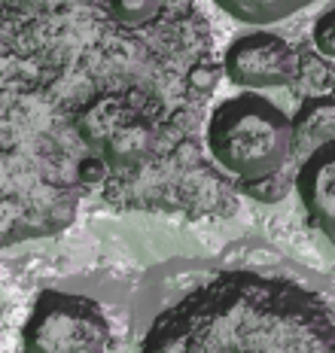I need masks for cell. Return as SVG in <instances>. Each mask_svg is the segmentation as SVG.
Returning a JSON list of instances; mask_svg holds the SVG:
<instances>
[{"instance_id":"cell-1","label":"cell","mask_w":335,"mask_h":353,"mask_svg":"<svg viewBox=\"0 0 335 353\" xmlns=\"http://www.w3.org/2000/svg\"><path fill=\"white\" fill-rule=\"evenodd\" d=\"M220 73L195 0H0V250L68 229L92 192L229 213L199 137Z\"/></svg>"},{"instance_id":"cell-2","label":"cell","mask_w":335,"mask_h":353,"mask_svg":"<svg viewBox=\"0 0 335 353\" xmlns=\"http://www.w3.org/2000/svg\"><path fill=\"white\" fill-rule=\"evenodd\" d=\"M143 350H335V317L293 281L229 271L159 314Z\"/></svg>"},{"instance_id":"cell-3","label":"cell","mask_w":335,"mask_h":353,"mask_svg":"<svg viewBox=\"0 0 335 353\" xmlns=\"http://www.w3.org/2000/svg\"><path fill=\"white\" fill-rule=\"evenodd\" d=\"M205 146L214 165L238 183L281 174L293 161V119L253 92L225 98L205 125Z\"/></svg>"},{"instance_id":"cell-4","label":"cell","mask_w":335,"mask_h":353,"mask_svg":"<svg viewBox=\"0 0 335 353\" xmlns=\"http://www.w3.org/2000/svg\"><path fill=\"white\" fill-rule=\"evenodd\" d=\"M21 344L25 350H110L113 332L92 299L46 290L34 301Z\"/></svg>"},{"instance_id":"cell-5","label":"cell","mask_w":335,"mask_h":353,"mask_svg":"<svg viewBox=\"0 0 335 353\" xmlns=\"http://www.w3.org/2000/svg\"><path fill=\"white\" fill-rule=\"evenodd\" d=\"M302 58L283 37L268 31L241 34L223 55V73L241 88H278L298 79Z\"/></svg>"},{"instance_id":"cell-6","label":"cell","mask_w":335,"mask_h":353,"mask_svg":"<svg viewBox=\"0 0 335 353\" xmlns=\"http://www.w3.org/2000/svg\"><path fill=\"white\" fill-rule=\"evenodd\" d=\"M296 192L308 219L335 244V141L317 146L302 159L296 171Z\"/></svg>"},{"instance_id":"cell-7","label":"cell","mask_w":335,"mask_h":353,"mask_svg":"<svg viewBox=\"0 0 335 353\" xmlns=\"http://www.w3.org/2000/svg\"><path fill=\"white\" fill-rule=\"evenodd\" d=\"M335 141V98L332 94H320L308 98L298 113L293 116V146L296 156H308L317 146Z\"/></svg>"},{"instance_id":"cell-8","label":"cell","mask_w":335,"mask_h":353,"mask_svg":"<svg viewBox=\"0 0 335 353\" xmlns=\"http://www.w3.org/2000/svg\"><path fill=\"white\" fill-rule=\"evenodd\" d=\"M214 3L235 21L262 28V25H274V21L296 16L298 10L317 3V0H214Z\"/></svg>"},{"instance_id":"cell-9","label":"cell","mask_w":335,"mask_h":353,"mask_svg":"<svg viewBox=\"0 0 335 353\" xmlns=\"http://www.w3.org/2000/svg\"><path fill=\"white\" fill-rule=\"evenodd\" d=\"M290 186H296V176L290 180V176H283L281 174H272V176H265V180H256V183H244V192L247 195H253V198H259L262 204H274V201H281L283 195L290 192Z\"/></svg>"},{"instance_id":"cell-10","label":"cell","mask_w":335,"mask_h":353,"mask_svg":"<svg viewBox=\"0 0 335 353\" xmlns=\"http://www.w3.org/2000/svg\"><path fill=\"white\" fill-rule=\"evenodd\" d=\"M311 40H314V49L323 58L335 61V6L323 12L317 21H314V31H311Z\"/></svg>"}]
</instances>
